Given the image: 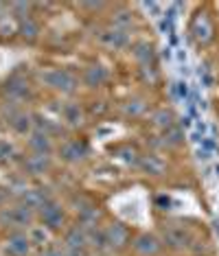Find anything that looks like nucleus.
I'll list each match as a JSON object with an SVG mask.
<instances>
[{"mask_svg":"<svg viewBox=\"0 0 219 256\" xmlns=\"http://www.w3.org/2000/svg\"><path fill=\"white\" fill-rule=\"evenodd\" d=\"M160 238H162L164 248L186 250V248H191V243H193V232L184 224H180V221H174V224L162 226V236Z\"/></svg>","mask_w":219,"mask_h":256,"instance_id":"6","label":"nucleus"},{"mask_svg":"<svg viewBox=\"0 0 219 256\" xmlns=\"http://www.w3.org/2000/svg\"><path fill=\"white\" fill-rule=\"evenodd\" d=\"M26 149L31 154H44V156H53L57 144H55V138L48 136V134L40 132V130H33L31 134L26 136Z\"/></svg>","mask_w":219,"mask_h":256,"instance_id":"15","label":"nucleus"},{"mask_svg":"<svg viewBox=\"0 0 219 256\" xmlns=\"http://www.w3.org/2000/svg\"><path fill=\"white\" fill-rule=\"evenodd\" d=\"M2 250L7 256H28L33 250V241L28 232H9Z\"/></svg>","mask_w":219,"mask_h":256,"instance_id":"13","label":"nucleus"},{"mask_svg":"<svg viewBox=\"0 0 219 256\" xmlns=\"http://www.w3.org/2000/svg\"><path fill=\"white\" fill-rule=\"evenodd\" d=\"M188 33L198 46H208L215 40V22L206 11H198L188 24Z\"/></svg>","mask_w":219,"mask_h":256,"instance_id":"5","label":"nucleus"},{"mask_svg":"<svg viewBox=\"0 0 219 256\" xmlns=\"http://www.w3.org/2000/svg\"><path fill=\"white\" fill-rule=\"evenodd\" d=\"M184 144V132L180 130V125L171 127V130L162 132V147L166 149H178Z\"/></svg>","mask_w":219,"mask_h":256,"instance_id":"24","label":"nucleus"},{"mask_svg":"<svg viewBox=\"0 0 219 256\" xmlns=\"http://www.w3.org/2000/svg\"><path fill=\"white\" fill-rule=\"evenodd\" d=\"M147 108L149 106L142 96H132L120 106V114H123L125 118H140V116L147 114Z\"/></svg>","mask_w":219,"mask_h":256,"instance_id":"22","label":"nucleus"},{"mask_svg":"<svg viewBox=\"0 0 219 256\" xmlns=\"http://www.w3.org/2000/svg\"><path fill=\"white\" fill-rule=\"evenodd\" d=\"M110 22H112V26L120 28V31H130L132 24H134V14H132V9H128V7H116Z\"/></svg>","mask_w":219,"mask_h":256,"instance_id":"23","label":"nucleus"},{"mask_svg":"<svg viewBox=\"0 0 219 256\" xmlns=\"http://www.w3.org/2000/svg\"><path fill=\"white\" fill-rule=\"evenodd\" d=\"M103 234H106V246L114 252H120V250L132 246V232L125 224L120 221H112L103 228Z\"/></svg>","mask_w":219,"mask_h":256,"instance_id":"10","label":"nucleus"},{"mask_svg":"<svg viewBox=\"0 0 219 256\" xmlns=\"http://www.w3.org/2000/svg\"><path fill=\"white\" fill-rule=\"evenodd\" d=\"M0 92H2V96H4V101H7V103L22 108V103L31 101L33 86H31V81L24 79V77H20V74H11V77L4 81L2 86H0Z\"/></svg>","mask_w":219,"mask_h":256,"instance_id":"3","label":"nucleus"},{"mask_svg":"<svg viewBox=\"0 0 219 256\" xmlns=\"http://www.w3.org/2000/svg\"><path fill=\"white\" fill-rule=\"evenodd\" d=\"M57 154H60V160L66 162V164H82L84 160H88L90 149L79 138H68L57 147Z\"/></svg>","mask_w":219,"mask_h":256,"instance_id":"8","label":"nucleus"},{"mask_svg":"<svg viewBox=\"0 0 219 256\" xmlns=\"http://www.w3.org/2000/svg\"><path fill=\"white\" fill-rule=\"evenodd\" d=\"M88 248H90L88 234H86V230L79 224L64 232V246H62V250L66 252V256H86Z\"/></svg>","mask_w":219,"mask_h":256,"instance_id":"9","label":"nucleus"},{"mask_svg":"<svg viewBox=\"0 0 219 256\" xmlns=\"http://www.w3.org/2000/svg\"><path fill=\"white\" fill-rule=\"evenodd\" d=\"M96 40H99L101 46H106V48H112V50H120V48H128V46H132L130 33L128 31H120V28L112 26V24L96 33Z\"/></svg>","mask_w":219,"mask_h":256,"instance_id":"14","label":"nucleus"},{"mask_svg":"<svg viewBox=\"0 0 219 256\" xmlns=\"http://www.w3.org/2000/svg\"><path fill=\"white\" fill-rule=\"evenodd\" d=\"M79 79H82V84L86 86V88L96 90V88H101V86L108 84L110 72H108V68L103 66V64H88V66L84 68V72H82V77Z\"/></svg>","mask_w":219,"mask_h":256,"instance_id":"16","label":"nucleus"},{"mask_svg":"<svg viewBox=\"0 0 219 256\" xmlns=\"http://www.w3.org/2000/svg\"><path fill=\"white\" fill-rule=\"evenodd\" d=\"M40 256H66V252L62 248H57V246H46L44 252L40 254Z\"/></svg>","mask_w":219,"mask_h":256,"instance_id":"25","label":"nucleus"},{"mask_svg":"<svg viewBox=\"0 0 219 256\" xmlns=\"http://www.w3.org/2000/svg\"><path fill=\"white\" fill-rule=\"evenodd\" d=\"M132 252L136 256H160L164 250V243L162 238L154 232H140L132 238Z\"/></svg>","mask_w":219,"mask_h":256,"instance_id":"7","label":"nucleus"},{"mask_svg":"<svg viewBox=\"0 0 219 256\" xmlns=\"http://www.w3.org/2000/svg\"><path fill=\"white\" fill-rule=\"evenodd\" d=\"M9 106V114H7V127L14 134H18V136H28L33 130H36V125H33V114H28L24 108L20 106Z\"/></svg>","mask_w":219,"mask_h":256,"instance_id":"11","label":"nucleus"},{"mask_svg":"<svg viewBox=\"0 0 219 256\" xmlns=\"http://www.w3.org/2000/svg\"><path fill=\"white\" fill-rule=\"evenodd\" d=\"M152 125L158 130L160 134L171 130V127H176V112L171 108H158L152 112Z\"/></svg>","mask_w":219,"mask_h":256,"instance_id":"20","label":"nucleus"},{"mask_svg":"<svg viewBox=\"0 0 219 256\" xmlns=\"http://www.w3.org/2000/svg\"><path fill=\"white\" fill-rule=\"evenodd\" d=\"M16 33L24 40L26 44H33V42H38L40 40V24H38V20L33 18H24V20H18V24H16Z\"/></svg>","mask_w":219,"mask_h":256,"instance_id":"21","label":"nucleus"},{"mask_svg":"<svg viewBox=\"0 0 219 256\" xmlns=\"http://www.w3.org/2000/svg\"><path fill=\"white\" fill-rule=\"evenodd\" d=\"M36 217H38L42 228H46L48 232H57V230L64 228V224H66V208L53 197V200H48L36 212Z\"/></svg>","mask_w":219,"mask_h":256,"instance_id":"4","label":"nucleus"},{"mask_svg":"<svg viewBox=\"0 0 219 256\" xmlns=\"http://www.w3.org/2000/svg\"><path fill=\"white\" fill-rule=\"evenodd\" d=\"M60 116H62V123H66L68 127H79L88 114H86V108L79 106L77 101H68L62 106Z\"/></svg>","mask_w":219,"mask_h":256,"instance_id":"17","label":"nucleus"},{"mask_svg":"<svg viewBox=\"0 0 219 256\" xmlns=\"http://www.w3.org/2000/svg\"><path fill=\"white\" fill-rule=\"evenodd\" d=\"M36 221V210H31L18 200L0 208V226H4L9 232H28Z\"/></svg>","mask_w":219,"mask_h":256,"instance_id":"2","label":"nucleus"},{"mask_svg":"<svg viewBox=\"0 0 219 256\" xmlns=\"http://www.w3.org/2000/svg\"><path fill=\"white\" fill-rule=\"evenodd\" d=\"M132 55L136 57V62L140 64L142 68L145 66H154V60H156V50H154V44H149L147 40H140V42H134L130 46Z\"/></svg>","mask_w":219,"mask_h":256,"instance_id":"19","label":"nucleus"},{"mask_svg":"<svg viewBox=\"0 0 219 256\" xmlns=\"http://www.w3.org/2000/svg\"><path fill=\"white\" fill-rule=\"evenodd\" d=\"M138 168H140L145 176H162L166 171V162L160 158L158 154H145L138 160Z\"/></svg>","mask_w":219,"mask_h":256,"instance_id":"18","label":"nucleus"},{"mask_svg":"<svg viewBox=\"0 0 219 256\" xmlns=\"http://www.w3.org/2000/svg\"><path fill=\"white\" fill-rule=\"evenodd\" d=\"M20 168L28 178L46 176V173L53 168V158H50V156H44V154H31V151H28L26 156L20 158Z\"/></svg>","mask_w":219,"mask_h":256,"instance_id":"12","label":"nucleus"},{"mask_svg":"<svg viewBox=\"0 0 219 256\" xmlns=\"http://www.w3.org/2000/svg\"><path fill=\"white\" fill-rule=\"evenodd\" d=\"M38 81L46 90L57 92V94H64V96H72L74 92L79 90V84H82V79H79L74 72L66 70V68H53V66L40 70Z\"/></svg>","mask_w":219,"mask_h":256,"instance_id":"1","label":"nucleus"}]
</instances>
